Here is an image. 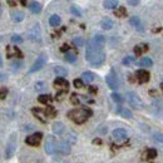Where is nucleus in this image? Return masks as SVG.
I'll list each match as a JSON object with an SVG mask.
<instances>
[{"mask_svg": "<svg viewBox=\"0 0 163 163\" xmlns=\"http://www.w3.org/2000/svg\"><path fill=\"white\" fill-rule=\"evenodd\" d=\"M86 59L93 67H101L105 62V53L103 52L102 48H99L98 45H95L92 39H89L87 41Z\"/></svg>", "mask_w": 163, "mask_h": 163, "instance_id": "nucleus-1", "label": "nucleus"}, {"mask_svg": "<svg viewBox=\"0 0 163 163\" xmlns=\"http://www.w3.org/2000/svg\"><path fill=\"white\" fill-rule=\"evenodd\" d=\"M92 114H93L92 109L83 107V108H79V109H73V110H70V112L68 113V117L72 119L74 123H77V124H83Z\"/></svg>", "mask_w": 163, "mask_h": 163, "instance_id": "nucleus-2", "label": "nucleus"}, {"mask_svg": "<svg viewBox=\"0 0 163 163\" xmlns=\"http://www.w3.org/2000/svg\"><path fill=\"white\" fill-rule=\"evenodd\" d=\"M127 102H128V104L131 105V107H133L134 109L137 110H140L142 108H143V102H142L140 97L134 93V92H127Z\"/></svg>", "mask_w": 163, "mask_h": 163, "instance_id": "nucleus-3", "label": "nucleus"}, {"mask_svg": "<svg viewBox=\"0 0 163 163\" xmlns=\"http://www.w3.org/2000/svg\"><path fill=\"white\" fill-rule=\"evenodd\" d=\"M44 149L48 154H54V153L58 152V142H56L54 136H47Z\"/></svg>", "mask_w": 163, "mask_h": 163, "instance_id": "nucleus-4", "label": "nucleus"}, {"mask_svg": "<svg viewBox=\"0 0 163 163\" xmlns=\"http://www.w3.org/2000/svg\"><path fill=\"white\" fill-rule=\"evenodd\" d=\"M105 83H107V86L113 89V90H117L119 88V80H118V77L116 74V70L114 69H110V72L107 74L105 77Z\"/></svg>", "mask_w": 163, "mask_h": 163, "instance_id": "nucleus-5", "label": "nucleus"}, {"mask_svg": "<svg viewBox=\"0 0 163 163\" xmlns=\"http://www.w3.org/2000/svg\"><path fill=\"white\" fill-rule=\"evenodd\" d=\"M17 151V134L15 133H13L9 140H8V143H6V151H5V155H6V158H11L14 153H15Z\"/></svg>", "mask_w": 163, "mask_h": 163, "instance_id": "nucleus-6", "label": "nucleus"}, {"mask_svg": "<svg viewBox=\"0 0 163 163\" xmlns=\"http://www.w3.org/2000/svg\"><path fill=\"white\" fill-rule=\"evenodd\" d=\"M47 62H48V56H47V54L41 53V54L38 56V58H37V60L34 62L33 67L29 69V74H33V73H35V72H39V70L47 64Z\"/></svg>", "mask_w": 163, "mask_h": 163, "instance_id": "nucleus-7", "label": "nucleus"}, {"mask_svg": "<svg viewBox=\"0 0 163 163\" xmlns=\"http://www.w3.org/2000/svg\"><path fill=\"white\" fill-rule=\"evenodd\" d=\"M29 38L34 41H38V43H40L41 41V30H40V26L38 24H35L30 28L29 30Z\"/></svg>", "mask_w": 163, "mask_h": 163, "instance_id": "nucleus-8", "label": "nucleus"}, {"mask_svg": "<svg viewBox=\"0 0 163 163\" xmlns=\"http://www.w3.org/2000/svg\"><path fill=\"white\" fill-rule=\"evenodd\" d=\"M41 138H43V133H34V134H30L25 138V143L29 144V146H38L40 142H41Z\"/></svg>", "mask_w": 163, "mask_h": 163, "instance_id": "nucleus-9", "label": "nucleus"}, {"mask_svg": "<svg viewBox=\"0 0 163 163\" xmlns=\"http://www.w3.org/2000/svg\"><path fill=\"white\" fill-rule=\"evenodd\" d=\"M136 78H137V80L139 82V83H147V82H149V79H151V74H149V72L148 70H146V69H139V70H137L136 72Z\"/></svg>", "mask_w": 163, "mask_h": 163, "instance_id": "nucleus-10", "label": "nucleus"}, {"mask_svg": "<svg viewBox=\"0 0 163 163\" xmlns=\"http://www.w3.org/2000/svg\"><path fill=\"white\" fill-rule=\"evenodd\" d=\"M11 56H17V58H23V53L19 50L17 47H6V58H11Z\"/></svg>", "mask_w": 163, "mask_h": 163, "instance_id": "nucleus-11", "label": "nucleus"}, {"mask_svg": "<svg viewBox=\"0 0 163 163\" xmlns=\"http://www.w3.org/2000/svg\"><path fill=\"white\" fill-rule=\"evenodd\" d=\"M116 113L117 114H119L120 117H123L125 119H132L133 118V113L131 109H128L127 107H118L116 109Z\"/></svg>", "mask_w": 163, "mask_h": 163, "instance_id": "nucleus-12", "label": "nucleus"}, {"mask_svg": "<svg viewBox=\"0 0 163 163\" xmlns=\"http://www.w3.org/2000/svg\"><path fill=\"white\" fill-rule=\"evenodd\" d=\"M72 151V144L68 143L67 140H62L60 143H58V152L62 154H69Z\"/></svg>", "mask_w": 163, "mask_h": 163, "instance_id": "nucleus-13", "label": "nucleus"}, {"mask_svg": "<svg viewBox=\"0 0 163 163\" xmlns=\"http://www.w3.org/2000/svg\"><path fill=\"white\" fill-rule=\"evenodd\" d=\"M127 137H128V134H127V131L123 128H117L113 131V138L117 140H124L127 139Z\"/></svg>", "mask_w": 163, "mask_h": 163, "instance_id": "nucleus-14", "label": "nucleus"}, {"mask_svg": "<svg viewBox=\"0 0 163 163\" xmlns=\"http://www.w3.org/2000/svg\"><path fill=\"white\" fill-rule=\"evenodd\" d=\"M52 131H53L54 134L62 136V134L65 132V125H64V123H62V122H55L52 125Z\"/></svg>", "mask_w": 163, "mask_h": 163, "instance_id": "nucleus-15", "label": "nucleus"}, {"mask_svg": "<svg viewBox=\"0 0 163 163\" xmlns=\"http://www.w3.org/2000/svg\"><path fill=\"white\" fill-rule=\"evenodd\" d=\"M93 43L95 44V45H98L99 48H104V45H105V43H107V40H105V37L103 34H95L94 37H93Z\"/></svg>", "mask_w": 163, "mask_h": 163, "instance_id": "nucleus-16", "label": "nucleus"}, {"mask_svg": "<svg viewBox=\"0 0 163 163\" xmlns=\"http://www.w3.org/2000/svg\"><path fill=\"white\" fill-rule=\"evenodd\" d=\"M129 24L132 25V26H134L137 30H139V32H143V25H142V22H140V18L139 17H137V15H134V17H131L129 18Z\"/></svg>", "mask_w": 163, "mask_h": 163, "instance_id": "nucleus-17", "label": "nucleus"}, {"mask_svg": "<svg viewBox=\"0 0 163 163\" xmlns=\"http://www.w3.org/2000/svg\"><path fill=\"white\" fill-rule=\"evenodd\" d=\"M101 26L103 28L104 30H110L113 26H114V22L109 18V17H105L102 19V22H101Z\"/></svg>", "mask_w": 163, "mask_h": 163, "instance_id": "nucleus-18", "label": "nucleus"}, {"mask_svg": "<svg viewBox=\"0 0 163 163\" xmlns=\"http://www.w3.org/2000/svg\"><path fill=\"white\" fill-rule=\"evenodd\" d=\"M28 9L33 14H39L41 11V4L38 2H30V3H28Z\"/></svg>", "mask_w": 163, "mask_h": 163, "instance_id": "nucleus-19", "label": "nucleus"}, {"mask_svg": "<svg viewBox=\"0 0 163 163\" xmlns=\"http://www.w3.org/2000/svg\"><path fill=\"white\" fill-rule=\"evenodd\" d=\"M54 86L55 87H60L64 90H68V87H69V82L65 79V78H56L54 80Z\"/></svg>", "mask_w": 163, "mask_h": 163, "instance_id": "nucleus-20", "label": "nucleus"}, {"mask_svg": "<svg viewBox=\"0 0 163 163\" xmlns=\"http://www.w3.org/2000/svg\"><path fill=\"white\" fill-rule=\"evenodd\" d=\"M54 73H55L56 78H64L68 75V69L64 67L56 65V67H54Z\"/></svg>", "mask_w": 163, "mask_h": 163, "instance_id": "nucleus-21", "label": "nucleus"}, {"mask_svg": "<svg viewBox=\"0 0 163 163\" xmlns=\"http://www.w3.org/2000/svg\"><path fill=\"white\" fill-rule=\"evenodd\" d=\"M94 79H95V74L93 73V72H84L83 74H82V82L84 83H92V82H94Z\"/></svg>", "mask_w": 163, "mask_h": 163, "instance_id": "nucleus-22", "label": "nucleus"}, {"mask_svg": "<svg viewBox=\"0 0 163 163\" xmlns=\"http://www.w3.org/2000/svg\"><path fill=\"white\" fill-rule=\"evenodd\" d=\"M10 15H11V20H13V22L19 23V22H22V20H24L25 14L23 11H20V10H17V11H13Z\"/></svg>", "mask_w": 163, "mask_h": 163, "instance_id": "nucleus-23", "label": "nucleus"}, {"mask_svg": "<svg viewBox=\"0 0 163 163\" xmlns=\"http://www.w3.org/2000/svg\"><path fill=\"white\" fill-rule=\"evenodd\" d=\"M49 24H50L52 26H54V28L59 26V25L62 24V19H60V17L58 15V14H53V15L49 18Z\"/></svg>", "mask_w": 163, "mask_h": 163, "instance_id": "nucleus-24", "label": "nucleus"}, {"mask_svg": "<svg viewBox=\"0 0 163 163\" xmlns=\"http://www.w3.org/2000/svg\"><path fill=\"white\" fill-rule=\"evenodd\" d=\"M138 65L142 67V68H147V67H152L153 65V60L149 58V56H144V58H142L138 63Z\"/></svg>", "mask_w": 163, "mask_h": 163, "instance_id": "nucleus-25", "label": "nucleus"}, {"mask_svg": "<svg viewBox=\"0 0 163 163\" xmlns=\"http://www.w3.org/2000/svg\"><path fill=\"white\" fill-rule=\"evenodd\" d=\"M34 88H35V90H37L38 93H43V92H47L48 84H47V82H37Z\"/></svg>", "mask_w": 163, "mask_h": 163, "instance_id": "nucleus-26", "label": "nucleus"}, {"mask_svg": "<svg viewBox=\"0 0 163 163\" xmlns=\"http://www.w3.org/2000/svg\"><path fill=\"white\" fill-rule=\"evenodd\" d=\"M38 101L41 104H47V103H50L53 101V98H52V95H49V94H40L38 97Z\"/></svg>", "mask_w": 163, "mask_h": 163, "instance_id": "nucleus-27", "label": "nucleus"}, {"mask_svg": "<svg viewBox=\"0 0 163 163\" xmlns=\"http://www.w3.org/2000/svg\"><path fill=\"white\" fill-rule=\"evenodd\" d=\"M104 8L105 9H116L118 6V2L117 0H105V2L103 3Z\"/></svg>", "mask_w": 163, "mask_h": 163, "instance_id": "nucleus-28", "label": "nucleus"}, {"mask_svg": "<svg viewBox=\"0 0 163 163\" xmlns=\"http://www.w3.org/2000/svg\"><path fill=\"white\" fill-rule=\"evenodd\" d=\"M64 58H65V60L68 63H72V64H73V63L77 62V54L74 52H67L65 55H64Z\"/></svg>", "mask_w": 163, "mask_h": 163, "instance_id": "nucleus-29", "label": "nucleus"}, {"mask_svg": "<svg viewBox=\"0 0 163 163\" xmlns=\"http://www.w3.org/2000/svg\"><path fill=\"white\" fill-rule=\"evenodd\" d=\"M114 15L118 17V18H125L127 17V9L124 6H119L114 10Z\"/></svg>", "mask_w": 163, "mask_h": 163, "instance_id": "nucleus-30", "label": "nucleus"}, {"mask_svg": "<svg viewBox=\"0 0 163 163\" xmlns=\"http://www.w3.org/2000/svg\"><path fill=\"white\" fill-rule=\"evenodd\" d=\"M147 50H148L147 44H140V45H137L136 48H134V53H136L137 55H140L143 52H147Z\"/></svg>", "mask_w": 163, "mask_h": 163, "instance_id": "nucleus-31", "label": "nucleus"}, {"mask_svg": "<svg viewBox=\"0 0 163 163\" xmlns=\"http://www.w3.org/2000/svg\"><path fill=\"white\" fill-rule=\"evenodd\" d=\"M73 45L74 47H77V48H80V47H83L84 45V43H86V40H84L83 38H80V37H77V38H74L73 39Z\"/></svg>", "mask_w": 163, "mask_h": 163, "instance_id": "nucleus-32", "label": "nucleus"}, {"mask_svg": "<svg viewBox=\"0 0 163 163\" xmlns=\"http://www.w3.org/2000/svg\"><path fill=\"white\" fill-rule=\"evenodd\" d=\"M110 97H112V101L116 102V103H123L124 102V98L120 95L119 93H116V92H114V93H112Z\"/></svg>", "mask_w": 163, "mask_h": 163, "instance_id": "nucleus-33", "label": "nucleus"}, {"mask_svg": "<svg viewBox=\"0 0 163 163\" xmlns=\"http://www.w3.org/2000/svg\"><path fill=\"white\" fill-rule=\"evenodd\" d=\"M44 113L47 117H54L56 114V112L54 109V107H52V105H48V107L44 109Z\"/></svg>", "mask_w": 163, "mask_h": 163, "instance_id": "nucleus-34", "label": "nucleus"}, {"mask_svg": "<svg viewBox=\"0 0 163 163\" xmlns=\"http://www.w3.org/2000/svg\"><path fill=\"white\" fill-rule=\"evenodd\" d=\"M157 155H158V152H157V149H154V148H149V149L147 151V158L153 159L157 157Z\"/></svg>", "mask_w": 163, "mask_h": 163, "instance_id": "nucleus-35", "label": "nucleus"}, {"mask_svg": "<svg viewBox=\"0 0 163 163\" xmlns=\"http://www.w3.org/2000/svg\"><path fill=\"white\" fill-rule=\"evenodd\" d=\"M23 65V63L22 62H20V60H14L13 63H11V70H13V72H18V70L20 69V67H22Z\"/></svg>", "mask_w": 163, "mask_h": 163, "instance_id": "nucleus-36", "label": "nucleus"}, {"mask_svg": "<svg viewBox=\"0 0 163 163\" xmlns=\"http://www.w3.org/2000/svg\"><path fill=\"white\" fill-rule=\"evenodd\" d=\"M70 103L73 105H79L80 104V99H79V95H77L75 93H73L70 95Z\"/></svg>", "mask_w": 163, "mask_h": 163, "instance_id": "nucleus-37", "label": "nucleus"}, {"mask_svg": "<svg viewBox=\"0 0 163 163\" xmlns=\"http://www.w3.org/2000/svg\"><path fill=\"white\" fill-rule=\"evenodd\" d=\"M70 11H72V14H73L74 17H77V18H80L82 17V11L79 10V8H77L75 5L70 6Z\"/></svg>", "mask_w": 163, "mask_h": 163, "instance_id": "nucleus-38", "label": "nucleus"}, {"mask_svg": "<svg viewBox=\"0 0 163 163\" xmlns=\"http://www.w3.org/2000/svg\"><path fill=\"white\" fill-rule=\"evenodd\" d=\"M11 41H13V43H15V44H22L23 43V38L20 37L19 34H14L11 37Z\"/></svg>", "mask_w": 163, "mask_h": 163, "instance_id": "nucleus-39", "label": "nucleus"}, {"mask_svg": "<svg viewBox=\"0 0 163 163\" xmlns=\"http://www.w3.org/2000/svg\"><path fill=\"white\" fill-rule=\"evenodd\" d=\"M134 60H136V58H134V56L128 55V56H125V58L122 60V63H123V65H129L131 63H133Z\"/></svg>", "mask_w": 163, "mask_h": 163, "instance_id": "nucleus-40", "label": "nucleus"}, {"mask_svg": "<svg viewBox=\"0 0 163 163\" xmlns=\"http://www.w3.org/2000/svg\"><path fill=\"white\" fill-rule=\"evenodd\" d=\"M65 94H67V90H60V92H58V93H56L55 99H56L58 102H60V101H63V98H64Z\"/></svg>", "mask_w": 163, "mask_h": 163, "instance_id": "nucleus-41", "label": "nucleus"}, {"mask_svg": "<svg viewBox=\"0 0 163 163\" xmlns=\"http://www.w3.org/2000/svg\"><path fill=\"white\" fill-rule=\"evenodd\" d=\"M6 94H8V88H5V87L0 88V99H5Z\"/></svg>", "mask_w": 163, "mask_h": 163, "instance_id": "nucleus-42", "label": "nucleus"}, {"mask_svg": "<svg viewBox=\"0 0 163 163\" xmlns=\"http://www.w3.org/2000/svg\"><path fill=\"white\" fill-rule=\"evenodd\" d=\"M73 84H74V87H75V88H78V89H80V88H83V87H84V83L82 82V79H74Z\"/></svg>", "mask_w": 163, "mask_h": 163, "instance_id": "nucleus-43", "label": "nucleus"}, {"mask_svg": "<svg viewBox=\"0 0 163 163\" xmlns=\"http://www.w3.org/2000/svg\"><path fill=\"white\" fill-rule=\"evenodd\" d=\"M69 49H70V47L68 45V44H64L62 48H60V52H63V53H67V52H69Z\"/></svg>", "mask_w": 163, "mask_h": 163, "instance_id": "nucleus-44", "label": "nucleus"}, {"mask_svg": "<svg viewBox=\"0 0 163 163\" xmlns=\"http://www.w3.org/2000/svg\"><path fill=\"white\" fill-rule=\"evenodd\" d=\"M127 3H128V5H132V6H137L139 4L138 0H128Z\"/></svg>", "mask_w": 163, "mask_h": 163, "instance_id": "nucleus-45", "label": "nucleus"}, {"mask_svg": "<svg viewBox=\"0 0 163 163\" xmlns=\"http://www.w3.org/2000/svg\"><path fill=\"white\" fill-rule=\"evenodd\" d=\"M97 92H98V88H97V87H94V86H90V87H89V93L95 94Z\"/></svg>", "mask_w": 163, "mask_h": 163, "instance_id": "nucleus-46", "label": "nucleus"}, {"mask_svg": "<svg viewBox=\"0 0 163 163\" xmlns=\"http://www.w3.org/2000/svg\"><path fill=\"white\" fill-rule=\"evenodd\" d=\"M5 79H6V74H5V73H3V72H0V83L4 82Z\"/></svg>", "mask_w": 163, "mask_h": 163, "instance_id": "nucleus-47", "label": "nucleus"}, {"mask_svg": "<svg viewBox=\"0 0 163 163\" xmlns=\"http://www.w3.org/2000/svg\"><path fill=\"white\" fill-rule=\"evenodd\" d=\"M39 112H40V109H39V108H37V109H35V108H34V109H33V113H39ZM38 118H39V119L41 120V122H45V120H44L43 118H41L40 116H38Z\"/></svg>", "mask_w": 163, "mask_h": 163, "instance_id": "nucleus-48", "label": "nucleus"}, {"mask_svg": "<svg viewBox=\"0 0 163 163\" xmlns=\"http://www.w3.org/2000/svg\"><path fill=\"white\" fill-rule=\"evenodd\" d=\"M93 144H102V139H101V138L93 139Z\"/></svg>", "mask_w": 163, "mask_h": 163, "instance_id": "nucleus-49", "label": "nucleus"}, {"mask_svg": "<svg viewBox=\"0 0 163 163\" xmlns=\"http://www.w3.org/2000/svg\"><path fill=\"white\" fill-rule=\"evenodd\" d=\"M149 94H151L152 97H157V95H158V93H157V90H155V89L149 90Z\"/></svg>", "mask_w": 163, "mask_h": 163, "instance_id": "nucleus-50", "label": "nucleus"}, {"mask_svg": "<svg viewBox=\"0 0 163 163\" xmlns=\"http://www.w3.org/2000/svg\"><path fill=\"white\" fill-rule=\"evenodd\" d=\"M154 137H155V140L158 139V142H162L163 139H162V134L161 133H158V134H154Z\"/></svg>", "mask_w": 163, "mask_h": 163, "instance_id": "nucleus-51", "label": "nucleus"}, {"mask_svg": "<svg viewBox=\"0 0 163 163\" xmlns=\"http://www.w3.org/2000/svg\"><path fill=\"white\" fill-rule=\"evenodd\" d=\"M8 4H9L10 6H17V2H11V0H9Z\"/></svg>", "mask_w": 163, "mask_h": 163, "instance_id": "nucleus-52", "label": "nucleus"}, {"mask_svg": "<svg viewBox=\"0 0 163 163\" xmlns=\"http://www.w3.org/2000/svg\"><path fill=\"white\" fill-rule=\"evenodd\" d=\"M128 79H129V82H134V78H133V75H129Z\"/></svg>", "mask_w": 163, "mask_h": 163, "instance_id": "nucleus-53", "label": "nucleus"}, {"mask_svg": "<svg viewBox=\"0 0 163 163\" xmlns=\"http://www.w3.org/2000/svg\"><path fill=\"white\" fill-rule=\"evenodd\" d=\"M0 67H3V58H2V55H0Z\"/></svg>", "mask_w": 163, "mask_h": 163, "instance_id": "nucleus-54", "label": "nucleus"}, {"mask_svg": "<svg viewBox=\"0 0 163 163\" xmlns=\"http://www.w3.org/2000/svg\"><path fill=\"white\" fill-rule=\"evenodd\" d=\"M20 3H22L23 5H26V2H25V0H22V2H20Z\"/></svg>", "mask_w": 163, "mask_h": 163, "instance_id": "nucleus-55", "label": "nucleus"}]
</instances>
